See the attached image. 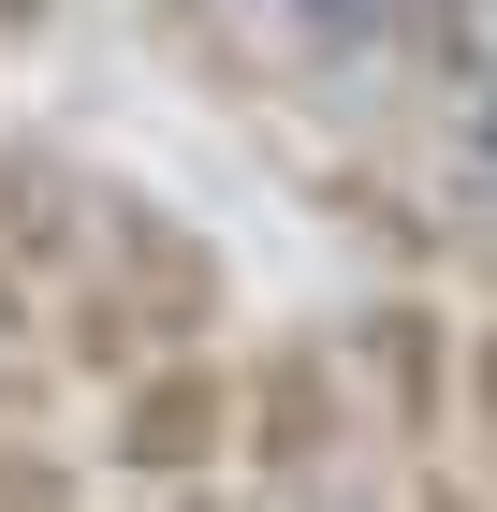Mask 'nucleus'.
I'll list each match as a JSON object with an SVG mask.
<instances>
[{
    "instance_id": "obj_6",
    "label": "nucleus",
    "mask_w": 497,
    "mask_h": 512,
    "mask_svg": "<svg viewBox=\"0 0 497 512\" xmlns=\"http://www.w3.org/2000/svg\"><path fill=\"white\" fill-rule=\"evenodd\" d=\"M44 15H59V0H0V44H30V30H44Z\"/></svg>"
},
{
    "instance_id": "obj_2",
    "label": "nucleus",
    "mask_w": 497,
    "mask_h": 512,
    "mask_svg": "<svg viewBox=\"0 0 497 512\" xmlns=\"http://www.w3.org/2000/svg\"><path fill=\"white\" fill-rule=\"evenodd\" d=\"M454 410H468V454H483V498H497V337H468V381H454Z\"/></svg>"
},
{
    "instance_id": "obj_1",
    "label": "nucleus",
    "mask_w": 497,
    "mask_h": 512,
    "mask_svg": "<svg viewBox=\"0 0 497 512\" xmlns=\"http://www.w3.org/2000/svg\"><path fill=\"white\" fill-rule=\"evenodd\" d=\"M220 454H234V366H205V352H176V366H132L117 381V469L132 483H220Z\"/></svg>"
},
{
    "instance_id": "obj_5",
    "label": "nucleus",
    "mask_w": 497,
    "mask_h": 512,
    "mask_svg": "<svg viewBox=\"0 0 497 512\" xmlns=\"http://www.w3.org/2000/svg\"><path fill=\"white\" fill-rule=\"evenodd\" d=\"M0 337H30V278H15V249H0Z\"/></svg>"
},
{
    "instance_id": "obj_8",
    "label": "nucleus",
    "mask_w": 497,
    "mask_h": 512,
    "mask_svg": "<svg viewBox=\"0 0 497 512\" xmlns=\"http://www.w3.org/2000/svg\"><path fill=\"white\" fill-rule=\"evenodd\" d=\"M483 161H497V88H483Z\"/></svg>"
},
{
    "instance_id": "obj_3",
    "label": "nucleus",
    "mask_w": 497,
    "mask_h": 512,
    "mask_svg": "<svg viewBox=\"0 0 497 512\" xmlns=\"http://www.w3.org/2000/svg\"><path fill=\"white\" fill-rule=\"evenodd\" d=\"M0 512H74V498H59V469H44L15 425H0Z\"/></svg>"
},
{
    "instance_id": "obj_7",
    "label": "nucleus",
    "mask_w": 497,
    "mask_h": 512,
    "mask_svg": "<svg viewBox=\"0 0 497 512\" xmlns=\"http://www.w3.org/2000/svg\"><path fill=\"white\" fill-rule=\"evenodd\" d=\"M161 512H220V498H205V483H191V498H161Z\"/></svg>"
},
{
    "instance_id": "obj_9",
    "label": "nucleus",
    "mask_w": 497,
    "mask_h": 512,
    "mask_svg": "<svg viewBox=\"0 0 497 512\" xmlns=\"http://www.w3.org/2000/svg\"><path fill=\"white\" fill-rule=\"evenodd\" d=\"M439 512H497V498H439Z\"/></svg>"
},
{
    "instance_id": "obj_4",
    "label": "nucleus",
    "mask_w": 497,
    "mask_h": 512,
    "mask_svg": "<svg viewBox=\"0 0 497 512\" xmlns=\"http://www.w3.org/2000/svg\"><path fill=\"white\" fill-rule=\"evenodd\" d=\"M264 15H307V30H381L395 0H264Z\"/></svg>"
}]
</instances>
